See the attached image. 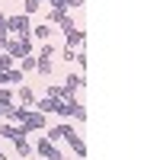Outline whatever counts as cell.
I'll return each instance as SVG.
<instances>
[{"mask_svg": "<svg viewBox=\"0 0 160 160\" xmlns=\"http://www.w3.org/2000/svg\"><path fill=\"white\" fill-rule=\"evenodd\" d=\"M29 32H32V22H29V16H26V13L7 16V35H13V38H32Z\"/></svg>", "mask_w": 160, "mask_h": 160, "instance_id": "6da1fadb", "label": "cell"}, {"mask_svg": "<svg viewBox=\"0 0 160 160\" xmlns=\"http://www.w3.org/2000/svg\"><path fill=\"white\" fill-rule=\"evenodd\" d=\"M3 51H7L13 61H16V58H26V55H32V38H13V35H7Z\"/></svg>", "mask_w": 160, "mask_h": 160, "instance_id": "7a4b0ae2", "label": "cell"}, {"mask_svg": "<svg viewBox=\"0 0 160 160\" xmlns=\"http://www.w3.org/2000/svg\"><path fill=\"white\" fill-rule=\"evenodd\" d=\"M80 90H83V74H68V77H64V83H61V99H64V102L77 99Z\"/></svg>", "mask_w": 160, "mask_h": 160, "instance_id": "3957f363", "label": "cell"}, {"mask_svg": "<svg viewBox=\"0 0 160 160\" xmlns=\"http://www.w3.org/2000/svg\"><path fill=\"white\" fill-rule=\"evenodd\" d=\"M35 154L42 157V160H64V154L51 144L48 138H38V144H35Z\"/></svg>", "mask_w": 160, "mask_h": 160, "instance_id": "277c9868", "label": "cell"}, {"mask_svg": "<svg viewBox=\"0 0 160 160\" xmlns=\"http://www.w3.org/2000/svg\"><path fill=\"white\" fill-rule=\"evenodd\" d=\"M19 128L26 131V135H29V131H42V128H45V115H42V112H35V109H29Z\"/></svg>", "mask_w": 160, "mask_h": 160, "instance_id": "5b68a950", "label": "cell"}, {"mask_svg": "<svg viewBox=\"0 0 160 160\" xmlns=\"http://www.w3.org/2000/svg\"><path fill=\"white\" fill-rule=\"evenodd\" d=\"M71 131H74V125H71V122H61V125H55V128H48V135H45V138H48L51 144H58V141L68 138Z\"/></svg>", "mask_w": 160, "mask_h": 160, "instance_id": "8992f818", "label": "cell"}, {"mask_svg": "<svg viewBox=\"0 0 160 160\" xmlns=\"http://www.w3.org/2000/svg\"><path fill=\"white\" fill-rule=\"evenodd\" d=\"M64 99H51V96H42V99H35V106L32 109L35 112H42V115H48V112H58V106H61Z\"/></svg>", "mask_w": 160, "mask_h": 160, "instance_id": "52a82bcc", "label": "cell"}, {"mask_svg": "<svg viewBox=\"0 0 160 160\" xmlns=\"http://www.w3.org/2000/svg\"><path fill=\"white\" fill-rule=\"evenodd\" d=\"M64 35V42H68V48H83V29H77V26H74V29H68V32H61Z\"/></svg>", "mask_w": 160, "mask_h": 160, "instance_id": "ba28073f", "label": "cell"}, {"mask_svg": "<svg viewBox=\"0 0 160 160\" xmlns=\"http://www.w3.org/2000/svg\"><path fill=\"white\" fill-rule=\"evenodd\" d=\"M64 141L71 144V151H74L77 157H87V144H83V138H80V131H77V128H74V131H71V135L64 138Z\"/></svg>", "mask_w": 160, "mask_h": 160, "instance_id": "9c48e42d", "label": "cell"}, {"mask_svg": "<svg viewBox=\"0 0 160 160\" xmlns=\"http://www.w3.org/2000/svg\"><path fill=\"white\" fill-rule=\"evenodd\" d=\"M29 35H35L38 42H51V35H55V26H48V22H38V26H32V32Z\"/></svg>", "mask_w": 160, "mask_h": 160, "instance_id": "30bf717a", "label": "cell"}, {"mask_svg": "<svg viewBox=\"0 0 160 160\" xmlns=\"http://www.w3.org/2000/svg\"><path fill=\"white\" fill-rule=\"evenodd\" d=\"M35 99H38V96H35V90H32L29 83H19V102L26 106V109H32Z\"/></svg>", "mask_w": 160, "mask_h": 160, "instance_id": "8fae6325", "label": "cell"}, {"mask_svg": "<svg viewBox=\"0 0 160 160\" xmlns=\"http://www.w3.org/2000/svg\"><path fill=\"white\" fill-rule=\"evenodd\" d=\"M26 112H29V109H26V106H22V109H16V106H10V109H3V118H7L10 125H22Z\"/></svg>", "mask_w": 160, "mask_h": 160, "instance_id": "7c38bea8", "label": "cell"}, {"mask_svg": "<svg viewBox=\"0 0 160 160\" xmlns=\"http://www.w3.org/2000/svg\"><path fill=\"white\" fill-rule=\"evenodd\" d=\"M0 138H7V141H16V138H26V131L19 128V125H0Z\"/></svg>", "mask_w": 160, "mask_h": 160, "instance_id": "4fadbf2b", "label": "cell"}, {"mask_svg": "<svg viewBox=\"0 0 160 160\" xmlns=\"http://www.w3.org/2000/svg\"><path fill=\"white\" fill-rule=\"evenodd\" d=\"M13 151H16L19 160H26V157H32V144L26 141V138H16V141H13Z\"/></svg>", "mask_w": 160, "mask_h": 160, "instance_id": "5bb4252c", "label": "cell"}, {"mask_svg": "<svg viewBox=\"0 0 160 160\" xmlns=\"http://www.w3.org/2000/svg\"><path fill=\"white\" fill-rule=\"evenodd\" d=\"M35 71H38V77H51L55 74V64L45 61V58H35Z\"/></svg>", "mask_w": 160, "mask_h": 160, "instance_id": "9a60e30c", "label": "cell"}, {"mask_svg": "<svg viewBox=\"0 0 160 160\" xmlns=\"http://www.w3.org/2000/svg\"><path fill=\"white\" fill-rule=\"evenodd\" d=\"M13 102H16V96H13V90H10V87H0V106H3V109H10Z\"/></svg>", "mask_w": 160, "mask_h": 160, "instance_id": "2e32d148", "label": "cell"}, {"mask_svg": "<svg viewBox=\"0 0 160 160\" xmlns=\"http://www.w3.org/2000/svg\"><path fill=\"white\" fill-rule=\"evenodd\" d=\"M35 58L51 61V58H55V45H51V42H42V45H38V55H35Z\"/></svg>", "mask_w": 160, "mask_h": 160, "instance_id": "e0dca14e", "label": "cell"}, {"mask_svg": "<svg viewBox=\"0 0 160 160\" xmlns=\"http://www.w3.org/2000/svg\"><path fill=\"white\" fill-rule=\"evenodd\" d=\"M19 71H22V74H32V71H35V55L19 58Z\"/></svg>", "mask_w": 160, "mask_h": 160, "instance_id": "ac0fdd59", "label": "cell"}, {"mask_svg": "<svg viewBox=\"0 0 160 160\" xmlns=\"http://www.w3.org/2000/svg\"><path fill=\"white\" fill-rule=\"evenodd\" d=\"M22 77H26V74H22L19 68H10V71H7V83H16V87H19V83H22Z\"/></svg>", "mask_w": 160, "mask_h": 160, "instance_id": "d6986e66", "label": "cell"}, {"mask_svg": "<svg viewBox=\"0 0 160 160\" xmlns=\"http://www.w3.org/2000/svg\"><path fill=\"white\" fill-rule=\"evenodd\" d=\"M10 68H16V61H13L7 51H0V71H10Z\"/></svg>", "mask_w": 160, "mask_h": 160, "instance_id": "ffe728a7", "label": "cell"}, {"mask_svg": "<svg viewBox=\"0 0 160 160\" xmlns=\"http://www.w3.org/2000/svg\"><path fill=\"white\" fill-rule=\"evenodd\" d=\"M38 7H42L38 0H26V3H22V13H26V16H32V13H38Z\"/></svg>", "mask_w": 160, "mask_h": 160, "instance_id": "44dd1931", "label": "cell"}, {"mask_svg": "<svg viewBox=\"0 0 160 160\" xmlns=\"http://www.w3.org/2000/svg\"><path fill=\"white\" fill-rule=\"evenodd\" d=\"M45 96H51V99H61V87H58V83L45 87Z\"/></svg>", "mask_w": 160, "mask_h": 160, "instance_id": "7402d4cb", "label": "cell"}, {"mask_svg": "<svg viewBox=\"0 0 160 160\" xmlns=\"http://www.w3.org/2000/svg\"><path fill=\"white\" fill-rule=\"evenodd\" d=\"M51 10H58V13H68V0H48Z\"/></svg>", "mask_w": 160, "mask_h": 160, "instance_id": "603a6c76", "label": "cell"}, {"mask_svg": "<svg viewBox=\"0 0 160 160\" xmlns=\"http://www.w3.org/2000/svg\"><path fill=\"white\" fill-rule=\"evenodd\" d=\"M61 58H64V61H68V64H71V61L77 58V48H68V45H64V51H61Z\"/></svg>", "mask_w": 160, "mask_h": 160, "instance_id": "cb8c5ba5", "label": "cell"}, {"mask_svg": "<svg viewBox=\"0 0 160 160\" xmlns=\"http://www.w3.org/2000/svg\"><path fill=\"white\" fill-rule=\"evenodd\" d=\"M74 118H77V122H87V109H83V106H77V109H74Z\"/></svg>", "mask_w": 160, "mask_h": 160, "instance_id": "d4e9b609", "label": "cell"}, {"mask_svg": "<svg viewBox=\"0 0 160 160\" xmlns=\"http://www.w3.org/2000/svg\"><path fill=\"white\" fill-rule=\"evenodd\" d=\"M0 38H7V13H0Z\"/></svg>", "mask_w": 160, "mask_h": 160, "instance_id": "484cf974", "label": "cell"}, {"mask_svg": "<svg viewBox=\"0 0 160 160\" xmlns=\"http://www.w3.org/2000/svg\"><path fill=\"white\" fill-rule=\"evenodd\" d=\"M83 3H87V0H68V10H71V7H74V10H80Z\"/></svg>", "mask_w": 160, "mask_h": 160, "instance_id": "4316f807", "label": "cell"}, {"mask_svg": "<svg viewBox=\"0 0 160 160\" xmlns=\"http://www.w3.org/2000/svg\"><path fill=\"white\" fill-rule=\"evenodd\" d=\"M3 42H7V38H0V51H3Z\"/></svg>", "mask_w": 160, "mask_h": 160, "instance_id": "83f0119b", "label": "cell"}, {"mask_svg": "<svg viewBox=\"0 0 160 160\" xmlns=\"http://www.w3.org/2000/svg\"><path fill=\"white\" fill-rule=\"evenodd\" d=\"M38 3H48V0H38Z\"/></svg>", "mask_w": 160, "mask_h": 160, "instance_id": "f1b7e54d", "label": "cell"}]
</instances>
